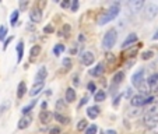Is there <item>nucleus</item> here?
Masks as SVG:
<instances>
[{"mask_svg": "<svg viewBox=\"0 0 158 134\" xmlns=\"http://www.w3.org/2000/svg\"><path fill=\"white\" fill-rule=\"evenodd\" d=\"M119 13H120V4H119V3H114L112 6L109 7V9L106 10V11L104 13V15H102L101 18H99L98 24H99V25H105V24H108L109 21L115 20V18H116L118 15H119Z\"/></svg>", "mask_w": 158, "mask_h": 134, "instance_id": "obj_1", "label": "nucleus"}, {"mask_svg": "<svg viewBox=\"0 0 158 134\" xmlns=\"http://www.w3.org/2000/svg\"><path fill=\"white\" fill-rule=\"evenodd\" d=\"M116 42H118V31L115 30V28H112V30H109L104 35V39H102V48H104L105 51H110V49L116 45Z\"/></svg>", "mask_w": 158, "mask_h": 134, "instance_id": "obj_2", "label": "nucleus"}, {"mask_svg": "<svg viewBox=\"0 0 158 134\" xmlns=\"http://www.w3.org/2000/svg\"><path fill=\"white\" fill-rule=\"evenodd\" d=\"M157 14H158V4L152 3V2H150V3H146V6H144V9H143L144 20L152 21L155 17H157Z\"/></svg>", "mask_w": 158, "mask_h": 134, "instance_id": "obj_3", "label": "nucleus"}, {"mask_svg": "<svg viewBox=\"0 0 158 134\" xmlns=\"http://www.w3.org/2000/svg\"><path fill=\"white\" fill-rule=\"evenodd\" d=\"M125 80V73L123 71H116L112 77V83H110V94L116 92V87H119Z\"/></svg>", "mask_w": 158, "mask_h": 134, "instance_id": "obj_4", "label": "nucleus"}, {"mask_svg": "<svg viewBox=\"0 0 158 134\" xmlns=\"http://www.w3.org/2000/svg\"><path fill=\"white\" fill-rule=\"evenodd\" d=\"M30 20L32 24H38L42 21V9L38 6H34L30 10Z\"/></svg>", "mask_w": 158, "mask_h": 134, "instance_id": "obj_5", "label": "nucleus"}, {"mask_svg": "<svg viewBox=\"0 0 158 134\" xmlns=\"http://www.w3.org/2000/svg\"><path fill=\"white\" fill-rule=\"evenodd\" d=\"M32 122H34V119L31 115H23L21 119L18 120V123H17V128L18 130H25V128L30 127Z\"/></svg>", "mask_w": 158, "mask_h": 134, "instance_id": "obj_6", "label": "nucleus"}, {"mask_svg": "<svg viewBox=\"0 0 158 134\" xmlns=\"http://www.w3.org/2000/svg\"><path fill=\"white\" fill-rule=\"evenodd\" d=\"M130 105L133 108H141L147 105V96L137 94V95H133V98L130 99Z\"/></svg>", "mask_w": 158, "mask_h": 134, "instance_id": "obj_7", "label": "nucleus"}, {"mask_svg": "<svg viewBox=\"0 0 158 134\" xmlns=\"http://www.w3.org/2000/svg\"><path fill=\"white\" fill-rule=\"evenodd\" d=\"M143 123H144V126H146V128L157 124L158 123V113H144Z\"/></svg>", "mask_w": 158, "mask_h": 134, "instance_id": "obj_8", "label": "nucleus"}, {"mask_svg": "<svg viewBox=\"0 0 158 134\" xmlns=\"http://www.w3.org/2000/svg\"><path fill=\"white\" fill-rule=\"evenodd\" d=\"M80 60H81V63H83L84 66H93L94 63H95V56H94V53L93 52H83L81 53V56H80Z\"/></svg>", "mask_w": 158, "mask_h": 134, "instance_id": "obj_9", "label": "nucleus"}, {"mask_svg": "<svg viewBox=\"0 0 158 134\" xmlns=\"http://www.w3.org/2000/svg\"><path fill=\"white\" fill-rule=\"evenodd\" d=\"M127 6H129V9H130V11L131 13H134V14H137V13H140L141 10L144 9V2L143 0H130L127 3Z\"/></svg>", "mask_w": 158, "mask_h": 134, "instance_id": "obj_10", "label": "nucleus"}, {"mask_svg": "<svg viewBox=\"0 0 158 134\" xmlns=\"http://www.w3.org/2000/svg\"><path fill=\"white\" fill-rule=\"evenodd\" d=\"M143 81H144V69H139L137 71L131 75V85L139 88V85H140Z\"/></svg>", "mask_w": 158, "mask_h": 134, "instance_id": "obj_11", "label": "nucleus"}, {"mask_svg": "<svg viewBox=\"0 0 158 134\" xmlns=\"http://www.w3.org/2000/svg\"><path fill=\"white\" fill-rule=\"evenodd\" d=\"M147 83H148L150 89L152 92H158V73H154V74L150 75L147 78Z\"/></svg>", "mask_w": 158, "mask_h": 134, "instance_id": "obj_12", "label": "nucleus"}, {"mask_svg": "<svg viewBox=\"0 0 158 134\" xmlns=\"http://www.w3.org/2000/svg\"><path fill=\"white\" fill-rule=\"evenodd\" d=\"M46 77H48V69H46L45 66H42V67H39L38 71H36L35 81H34V83H45V78Z\"/></svg>", "mask_w": 158, "mask_h": 134, "instance_id": "obj_13", "label": "nucleus"}, {"mask_svg": "<svg viewBox=\"0 0 158 134\" xmlns=\"http://www.w3.org/2000/svg\"><path fill=\"white\" fill-rule=\"evenodd\" d=\"M104 73H105V63H98L95 67H93L89 70V74L93 77H101Z\"/></svg>", "mask_w": 158, "mask_h": 134, "instance_id": "obj_14", "label": "nucleus"}, {"mask_svg": "<svg viewBox=\"0 0 158 134\" xmlns=\"http://www.w3.org/2000/svg\"><path fill=\"white\" fill-rule=\"evenodd\" d=\"M136 42H137V35H136V34H129L122 43V49H129L131 45H134Z\"/></svg>", "mask_w": 158, "mask_h": 134, "instance_id": "obj_15", "label": "nucleus"}, {"mask_svg": "<svg viewBox=\"0 0 158 134\" xmlns=\"http://www.w3.org/2000/svg\"><path fill=\"white\" fill-rule=\"evenodd\" d=\"M99 113H101V109H99L97 105H93V106H89L88 109H87V116H88L91 120L97 119V117L99 116Z\"/></svg>", "mask_w": 158, "mask_h": 134, "instance_id": "obj_16", "label": "nucleus"}, {"mask_svg": "<svg viewBox=\"0 0 158 134\" xmlns=\"http://www.w3.org/2000/svg\"><path fill=\"white\" fill-rule=\"evenodd\" d=\"M76 91L74 88H72V87H69V88L66 89V94H64V99L67 104H73V102L76 101Z\"/></svg>", "mask_w": 158, "mask_h": 134, "instance_id": "obj_17", "label": "nucleus"}, {"mask_svg": "<svg viewBox=\"0 0 158 134\" xmlns=\"http://www.w3.org/2000/svg\"><path fill=\"white\" fill-rule=\"evenodd\" d=\"M52 117H53V115H52V112H49V110H42L41 113H39V120H41L42 124H48Z\"/></svg>", "mask_w": 158, "mask_h": 134, "instance_id": "obj_18", "label": "nucleus"}, {"mask_svg": "<svg viewBox=\"0 0 158 134\" xmlns=\"http://www.w3.org/2000/svg\"><path fill=\"white\" fill-rule=\"evenodd\" d=\"M45 88V83H34V85H32V88L30 89V95L32 96H36L39 92H41L42 89Z\"/></svg>", "mask_w": 158, "mask_h": 134, "instance_id": "obj_19", "label": "nucleus"}, {"mask_svg": "<svg viewBox=\"0 0 158 134\" xmlns=\"http://www.w3.org/2000/svg\"><path fill=\"white\" fill-rule=\"evenodd\" d=\"M53 117L57 123H60V124H63V126H66V124H69L70 123V117L66 116V115H63V113H59V112H56V113L53 115Z\"/></svg>", "mask_w": 158, "mask_h": 134, "instance_id": "obj_20", "label": "nucleus"}, {"mask_svg": "<svg viewBox=\"0 0 158 134\" xmlns=\"http://www.w3.org/2000/svg\"><path fill=\"white\" fill-rule=\"evenodd\" d=\"M70 32H72V27H70L69 24H63L62 28L59 30V32H57V35H59L60 38H69Z\"/></svg>", "mask_w": 158, "mask_h": 134, "instance_id": "obj_21", "label": "nucleus"}, {"mask_svg": "<svg viewBox=\"0 0 158 134\" xmlns=\"http://www.w3.org/2000/svg\"><path fill=\"white\" fill-rule=\"evenodd\" d=\"M27 94V84L25 81H20L17 87V98L18 99H23V96Z\"/></svg>", "mask_w": 158, "mask_h": 134, "instance_id": "obj_22", "label": "nucleus"}, {"mask_svg": "<svg viewBox=\"0 0 158 134\" xmlns=\"http://www.w3.org/2000/svg\"><path fill=\"white\" fill-rule=\"evenodd\" d=\"M41 52H42V48L39 46V45H34L32 48H31V51H30V60L31 62H34V60L36 59V57L41 55Z\"/></svg>", "mask_w": 158, "mask_h": 134, "instance_id": "obj_23", "label": "nucleus"}, {"mask_svg": "<svg viewBox=\"0 0 158 134\" xmlns=\"http://www.w3.org/2000/svg\"><path fill=\"white\" fill-rule=\"evenodd\" d=\"M139 92L141 94V95H144V96H148V94L151 92V89H150V85H148V83H147L146 80L143 81V83L139 85Z\"/></svg>", "mask_w": 158, "mask_h": 134, "instance_id": "obj_24", "label": "nucleus"}, {"mask_svg": "<svg viewBox=\"0 0 158 134\" xmlns=\"http://www.w3.org/2000/svg\"><path fill=\"white\" fill-rule=\"evenodd\" d=\"M15 51H17V63H21L23 56H24V42H23V39H21V41L17 43Z\"/></svg>", "mask_w": 158, "mask_h": 134, "instance_id": "obj_25", "label": "nucleus"}, {"mask_svg": "<svg viewBox=\"0 0 158 134\" xmlns=\"http://www.w3.org/2000/svg\"><path fill=\"white\" fill-rule=\"evenodd\" d=\"M55 106H56V112L62 113V112H64L67 109V102H66V99H57Z\"/></svg>", "mask_w": 158, "mask_h": 134, "instance_id": "obj_26", "label": "nucleus"}, {"mask_svg": "<svg viewBox=\"0 0 158 134\" xmlns=\"http://www.w3.org/2000/svg\"><path fill=\"white\" fill-rule=\"evenodd\" d=\"M36 104H38V101H36V99H34V101H31L30 104L27 105V106H24V108H23V109H21V113H23V115H30V112L34 109V108L36 106Z\"/></svg>", "mask_w": 158, "mask_h": 134, "instance_id": "obj_27", "label": "nucleus"}, {"mask_svg": "<svg viewBox=\"0 0 158 134\" xmlns=\"http://www.w3.org/2000/svg\"><path fill=\"white\" fill-rule=\"evenodd\" d=\"M106 99V92H105L104 89H99V91H97L95 95H94V101L95 102H102Z\"/></svg>", "mask_w": 158, "mask_h": 134, "instance_id": "obj_28", "label": "nucleus"}, {"mask_svg": "<svg viewBox=\"0 0 158 134\" xmlns=\"http://www.w3.org/2000/svg\"><path fill=\"white\" fill-rule=\"evenodd\" d=\"M18 17H20V10H14V11L11 13V15H10V24H11L13 27L17 24Z\"/></svg>", "mask_w": 158, "mask_h": 134, "instance_id": "obj_29", "label": "nucleus"}, {"mask_svg": "<svg viewBox=\"0 0 158 134\" xmlns=\"http://www.w3.org/2000/svg\"><path fill=\"white\" fill-rule=\"evenodd\" d=\"M63 52H64V45H62V43L55 45V48H53V55L55 56H60Z\"/></svg>", "mask_w": 158, "mask_h": 134, "instance_id": "obj_30", "label": "nucleus"}, {"mask_svg": "<svg viewBox=\"0 0 158 134\" xmlns=\"http://www.w3.org/2000/svg\"><path fill=\"white\" fill-rule=\"evenodd\" d=\"M139 46L140 45H137L136 48H129V49H126V52H125V55H127V57H134L136 55H137V51H139Z\"/></svg>", "mask_w": 158, "mask_h": 134, "instance_id": "obj_31", "label": "nucleus"}, {"mask_svg": "<svg viewBox=\"0 0 158 134\" xmlns=\"http://www.w3.org/2000/svg\"><path fill=\"white\" fill-rule=\"evenodd\" d=\"M87 127H88V123H87L85 119H81L80 122L77 123V131H85Z\"/></svg>", "mask_w": 158, "mask_h": 134, "instance_id": "obj_32", "label": "nucleus"}, {"mask_svg": "<svg viewBox=\"0 0 158 134\" xmlns=\"http://www.w3.org/2000/svg\"><path fill=\"white\" fill-rule=\"evenodd\" d=\"M105 60H106V63L109 66H112V64H115V63H116V56H115L114 53H106Z\"/></svg>", "mask_w": 158, "mask_h": 134, "instance_id": "obj_33", "label": "nucleus"}, {"mask_svg": "<svg viewBox=\"0 0 158 134\" xmlns=\"http://www.w3.org/2000/svg\"><path fill=\"white\" fill-rule=\"evenodd\" d=\"M7 36V27L6 25H0V41H6Z\"/></svg>", "mask_w": 158, "mask_h": 134, "instance_id": "obj_34", "label": "nucleus"}, {"mask_svg": "<svg viewBox=\"0 0 158 134\" xmlns=\"http://www.w3.org/2000/svg\"><path fill=\"white\" fill-rule=\"evenodd\" d=\"M9 108H10V101H4L3 104L0 105V116H2L4 112H7V110H9Z\"/></svg>", "mask_w": 158, "mask_h": 134, "instance_id": "obj_35", "label": "nucleus"}, {"mask_svg": "<svg viewBox=\"0 0 158 134\" xmlns=\"http://www.w3.org/2000/svg\"><path fill=\"white\" fill-rule=\"evenodd\" d=\"M141 113V110H140V108H134V109H131V110H129V113H127V116L129 117H137Z\"/></svg>", "mask_w": 158, "mask_h": 134, "instance_id": "obj_36", "label": "nucleus"}, {"mask_svg": "<svg viewBox=\"0 0 158 134\" xmlns=\"http://www.w3.org/2000/svg\"><path fill=\"white\" fill-rule=\"evenodd\" d=\"M62 64H63V67H64L66 70H70V69H72V66H73L72 59H70V57H66V59H63Z\"/></svg>", "mask_w": 158, "mask_h": 134, "instance_id": "obj_37", "label": "nucleus"}, {"mask_svg": "<svg viewBox=\"0 0 158 134\" xmlns=\"http://www.w3.org/2000/svg\"><path fill=\"white\" fill-rule=\"evenodd\" d=\"M98 133V127L95 124H89L85 130V134H97Z\"/></svg>", "mask_w": 158, "mask_h": 134, "instance_id": "obj_38", "label": "nucleus"}, {"mask_svg": "<svg viewBox=\"0 0 158 134\" xmlns=\"http://www.w3.org/2000/svg\"><path fill=\"white\" fill-rule=\"evenodd\" d=\"M30 6V2L27 0H20V3H18V7H20V11H25Z\"/></svg>", "mask_w": 158, "mask_h": 134, "instance_id": "obj_39", "label": "nucleus"}, {"mask_svg": "<svg viewBox=\"0 0 158 134\" xmlns=\"http://www.w3.org/2000/svg\"><path fill=\"white\" fill-rule=\"evenodd\" d=\"M87 89H88L91 94H94V95H95V92H97V85H95V83H94V81H89V83L87 84Z\"/></svg>", "mask_w": 158, "mask_h": 134, "instance_id": "obj_40", "label": "nucleus"}, {"mask_svg": "<svg viewBox=\"0 0 158 134\" xmlns=\"http://www.w3.org/2000/svg\"><path fill=\"white\" fill-rule=\"evenodd\" d=\"M146 133L147 134H158V123L154 126H151V127L146 128Z\"/></svg>", "mask_w": 158, "mask_h": 134, "instance_id": "obj_41", "label": "nucleus"}, {"mask_svg": "<svg viewBox=\"0 0 158 134\" xmlns=\"http://www.w3.org/2000/svg\"><path fill=\"white\" fill-rule=\"evenodd\" d=\"M152 56H154V52H152V51H147V52H144V53H143L141 59H143V60H150Z\"/></svg>", "mask_w": 158, "mask_h": 134, "instance_id": "obj_42", "label": "nucleus"}, {"mask_svg": "<svg viewBox=\"0 0 158 134\" xmlns=\"http://www.w3.org/2000/svg\"><path fill=\"white\" fill-rule=\"evenodd\" d=\"M13 39H14V36H13V35H11V36H7V39L3 42V51H6V49L9 48V45L11 43V41H13Z\"/></svg>", "mask_w": 158, "mask_h": 134, "instance_id": "obj_43", "label": "nucleus"}, {"mask_svg": "<svg viewBox=\"0 0 158 134\" xmlns=\"http://www.w3.org/2000/svg\"><path fill=\"white\" fill-rule=\"evenodd\" d=\"M122 98H123V94H119V95H118L116 98L114 99V104H112V106H114V108H118V106H119L120 99H122Z\"/></svg>", "mask_w": 158, "mask_h": 134, "instance_id": "obj_44", "label": "nucleus"}, {"mask_svg": "<svg viewBox=\"0 0 158 134\" xmlns=\"http://www.w3.org/2000/svg\"><path fill=\"white\" fill-rule=\"evenodd\" d=\"M78 7H80V3H78V0H73V2H72V7H70V9H72V11L76 13V11L78 10Z\"/></svg>", "mask_w": 158, "mask_h": 134, "instance_id": "obj_45", "label": "nucleus"}, {"mask_svg": "<svg viewBox=\"0 0 158 134\" xmlns=\"http://www.w3.org/2000/svg\"><path fill=\"white\" fill-rule=\"evenodd\" d=\"M60 7L62 9H69V7H72V2L70 0H63V2H60Z\"/></svg>", "mask_w": 158, "mask_h": 134, "instance_id": "obj_46", "label": "nucleus"}, {"mask_svg": "<svg viewBox=\"0 0 158 134\" xmlns=\"http://www.w3.org/2000/svg\"><path fill=\"white\" fill-rule=\"evenodd\" d=\"M44 32H45V34H53V32H55L53 25H52V24H48L46 27L44 28Z\"/></svg>", "mask_w": 158, "mask_h": 134, "instance_id": "obj_47", "label": "nucleus"}, {"mask_svg": "<svg viewBox=\"0 0 158 134\" xmlns=\"http://www.w3.org/2000/svg\"><path fill=\"white\" fill-rule=\"evenodd\" d=\"M87 102H88V96L87 95H84L83 98H81V101H80V104H78V106H77V109H80L81 106H84V105L87 104Z\"/></svg>", "mask_w": 158, "mask_h": 134, "instance_id": "obj_48", "label": "nucleus"}, {"mask_svg": "<svg viewBox=\"0 0 158 134\" xmlns=\"http://www.w3.org/2000/svg\"><path fill=\"white\" fill-rule=\"evenodd\" d=\"M131 88H126V92L123 94V98H129V99H131L133 98V95H131Z\"/></svg>", "mask_w": 158, "mask_h": 134, "instance_id": "obj_49", "label": "nucleus"}, {"mask_svg": "<svg viewBox=\"0 0 158 134\" xmlns=\"http://www.w3.org/2000/svg\"><path fill=\"white\" fill-rule=\"evenodd\" d=\"M60 133H62L60 127H52L51 130H49V134H60Z\"/></svg>", "mask_w": 158, "mask_h": 134, "instance_id": "obj_50", "label": "nucleus"}, {"mask_svg": "<svg viewBox=\"0 0 158 134\" xmlns=\"http://www.w3.org/2000/svg\"><path fill=\"white\" fill-rule=\"evenodd\" d=\"M73 84H74V85H78V84H80V78H78L77 74L73 75Z\"/></svg>", "mask_w": 158, "mask_h": 134, "instance_id": "obj_51", "label": "nucleus"}, {"mask_svg": "<svg viewBox=\"0 0 158 134\" xmlns=\"http://www.w3.org/2000/svg\"><path fill=\"white\" fill-rule=\"evenodd\" d=\"M41 106H42V110H46V108H48V102H46V101H44V102H42V105H41Z\"/></svg>", "mask_w": 158, "mask_h": 134, "instance_id": "obj_52", "label": "nucleus"}, {"mask_svg": "<svg viewBox=\"0 0 158 134\" xmlns=\"http://www.w3.org/2000/svg\"><path fill=\"white\" fill-rule=\"evenodd\" d=\"M105 134H118V131H116V130H112V128H110V130H106V131H105Z\"/></svg>", "mask_w": 158, "mask_h": 134, "instance_id": "obj_53", "label": "nucleus"}, {"mask_svg": "<svg viewBox=\"0 0 158 134\" xmlns=\"http://www.w3.org/2000/svg\"><path fill=\"white\" fill-rule=\"evenodd\" d=\"M157 39H158V31H157V32H155V35L152 36V41H157Z\"/></svg>", "mask_w": 158, "mask_h": 134, "instance_id": "obj_54", "label": "nucleus"}, {"mask_svg": "<svg viewBox=\"0 0 158 134\" xmlns=\"http://www.w3.org/2000/svg\"><path fill=\"white\" fill-rule=\"evenodd\" d=\"M70 53H72V55H76V53H77V49H70Z\"/></svg>", "mask_w": 158, "mask_h": 134, "instance_id": "obj_55", "label": "nucleus"}]
</instances>
